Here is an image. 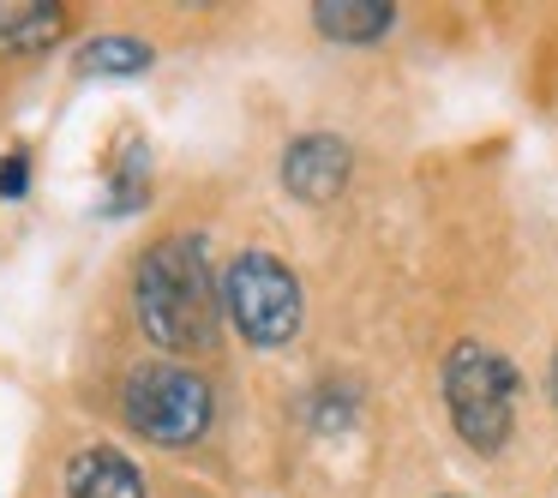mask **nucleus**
Returning <instances> with one entry per match:
<instances>
[{
  "instance_id": "obj_11",
  "label": "nucleus",
  "mask_w": 558,
  "mask_h": 498,
  "mask_svg": "<svg viewBox=\"0 0 558 498\" xmlns=\"http://www.w3.org/2000/svg\"><path fill=\"white\" fill-rule=\"evenodd\" d=\"M349 421H354V390H337V385L313 390V426L318 433H342Z\"/></svg>"
},
{
  "instance_id": "obj_14",
  "label": "nucleus",
  "mask_w": 558,
  "mask_h": 498,
  "mask_svg": "<svg viewBox=\"0 0 558 498\" xmlns=\"http://www.w3.org/2000/svg\"><path fill=\"white\" fill-rule=\"evenodd\" d=\"M438 498H462V493H438Z\"/></svg>"
},
{
  "instance_id": "obj_4",
  "label": "nucleus",
  "mask_w": 558,
  "mask_h": 498,
  "mask_svg": "<svg viewBox=\"0 0 558 498\" xmlns=\"http://www.w3.org/2000/svg\"><path fill=\"white\" fill-rule=\"evenodd\" d=\"M121 414L145 445H162V450H186L210 433V385L186 366H169V361H150V366H133L121 385Z\"/></svg>"
},
{
  "instance_id": "obj_6",
  "label": "nucleus",
  "mask_w": 558,
  "mask_h": 498,
  "mask_svg": "<svg viewBox=\"0 0 558 498\" xmlns=\"http://www.w3.org/2000/svg\"><path fill=\"white\" fill-rule=\"evenodd\" d=\"M66 498H145V474L114 445H90L66 462Z\"/></svg>"
},
{
  "instance_id": "obj_7",
  "label": "nucleus",
  "mask_w": 558,
  "mask_h": 498,
  "mask_svg": "<svg viewBox=\"0 0 558 498\" xmlns=\"http://www.w3.org/2000/svg\"><path fill=\"white\" fill-rule=\"evenodd\" d=\"M66 37L61 0H0V54H43Z\"/></svg>"
},
{
  "instance_id": "obj_5",
  "label": "nucleus",
  "mask_w": 558,
  "mask_h": 498,
  "mask_svg": "<svg viewBox=\"0 0 558 498\" xmlns=\"http://www.w3.org/2000/svg\"><path fill=\"white\" fill-rule=\"evenodd\" d=\"M349 169H354V150L337 133H306L282 150V186L301 205H330L349 186Z\"/></svg>"
},
{
  "instance_id": "obj_12",
  "label": "nucleus",
  "mask_w": 558,
  "mask_h": 498,
  "mask_svg": "<svg viewBox=\"0 0 558 498\" xmlns=\"http://www.w3.org/2000/svg\"><path fill=\"white\" fill-rule=\"evenodd\" d=\"M31 193V150H7V157H0V198H7V205H19V198Z\"/></svg>"
},
{
  "instance_id": "obj_10",
  "label": "nucleus",
  "mask_w": 558,
  "mask_h": 498,
  "mask_svg": "<svg viewBox=\"0 0 558 498\" xmlns=\"http://www.w3.org/2000/svg\"><path fill=\"white\" fill-rule=\"evenodd\" d=\"M145 186H150V150L138 138H121L114 150V169H109V217H126V210L145 205Z\"/></svg>"
},
{
  "instance_id": "obj_3",
  "label": "nucleus",
  "mask_w": 558,
  "mask_h": 498,
  "mask_svg": "<svg viewBox=\"0 0 558 498\" xmlns=\"http://www.w3.org/2000/svg\"><path fill=\"white\" fill-rule=\"evenodd\" d=\"M222 313H229V325L241 330L253 349H289V342L301 337L306 301H301L294 270L282 265L277 253L246 246V253L222 270Z\"/></svg>"
},
{
  "instance_id": "obj_13",
  "label": "nucleus",
  "mask_w": 558,
  "mask_h": 498,
  "mask_svg": "<svg viewBox=\"0 0 558 498\" xmlns=\"http://www.w3.org/2000/svg\"><path fill=\"white\" fill-rule=\"evenodd\" d=\"M553 397H558V354H553Z\"/></svg>"
},
{
  "instance_id": "obj_8",
  "label": "nucleus",
  "mask_w": 558,
  "mask_h": 498,
  "mask_svg": "<svg viewBox=\"0 0 558 498\" xmlns=\"http://www.w3.org/2000/svg\"><path fill=\"white\" fill-rule=\"evenodd\" d=\"M313 25L330 42H378L397 25L390 0H313Z\"/></svg>"
},
{
  "instance_id": "obj_9",
  "label": "nucleus",
  "mask_w": 558,
  "mask_h": 498,
  "mask_svg": "<svg viewBox=\"0 0 558 498\" xmlns=\"http://www.w3.org/2000/svg\"><path fill=\"white\" fill-rule=\"evenodd\" d=\"M150 42L138 37H90L85 49H78V73L85 78H138L150 73Z\"/></svg>"
},
{
  "instance_id": "obj_1",
  "label": "nucleus",
  "mask_w": 558,
  "mask_h": 498,
  "mask_svg": "<svg viewBox=\"0 0 558 498\" xmlns=\"http://www.w3.org/2000/svg\"><path fill=\"white\" fill-rule=\"evenodd\" d=\"M133 306H138V325H145V337L157 342V349H174V354L210 349L217 313H222V289L210 282L205 246L186 241V234L157 241L138 258Z\"/></svg>"
},
{
  "instance_id": "obj_2",
  "label": "nucleus",
  "mask_w": 558,
  "mask_h": 498,
  "mask_svg": "<svg viewBox=\"0 0 558 498\" xmlns=\"http://www.w3.org/2000/svg\"><path fill=\"white\" fill-rule=\"evenodd\" d=\"M445 409L462 445L498 457L517 426V366L486 342H457L445 354Z\"/></svg>"
}]
</instances>
